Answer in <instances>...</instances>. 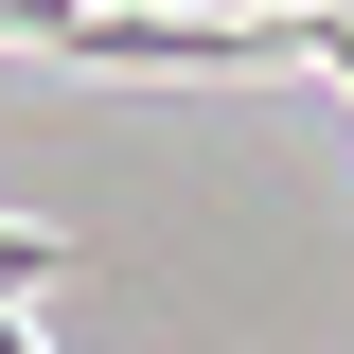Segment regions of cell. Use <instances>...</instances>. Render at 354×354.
<instances>
[{
	"label": "cell",
	"mask_w": 354,
	"mask_h": 354,
	"mask_svg": "<svg viewBox=\"0 0 354 354\" xmlns=\"http://www.w3.org/2000/svg\"><path fill=\"white\" fill-rule=\"evenodd\" d=\"M36 283H71V230H18L0 213V301H36Z\"/></svg>",
	"instance_id": "obj_1"
}]
</instances>
